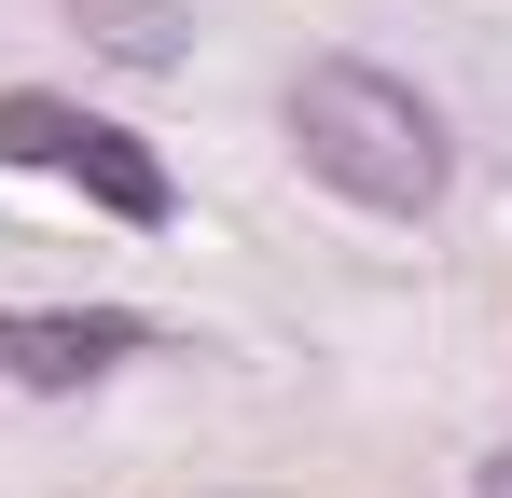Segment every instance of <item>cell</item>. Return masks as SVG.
<instances>
[{
    "mask_svg": "<svg viewBox=\"0 0 512 498\" xmlns=\"http://www.w3.org/2000/svg\"><path fill=\"white\" fill-rule=\"evenodd\" d=\"M153 332L125 319V305H0V374L14 388H84L111 360H139Z\"/></svg>",
    "mask_w": 512,
    "mask_h": 498,
    "instance_id": "3957f363",
    "label": "cell"
},
{
    "mask_svg": "<svg viewBox=\"0 0 512 498\" xmlns=\"http://www.w3.org/2000/svg\"><path fill=\"white\" fill-rule=\"evenodd\" d=\"M70 14H84L97 56H125V70H180V28H194L180 0H70Z\"/></svg>",
    "mask_w": 512,
    "mask_h": 498,
    "instance_id": "277c9868",
    "label": "cell"
},
{
    "mask_svg": "<svg viewBox=\"0 0 512 498\" xmlns=\"http://www.w3.org/2000/svg\"><path fill=\"white\" fill-rule=\"evenodd\" d=\"M0 166H56V180H84L111 222H167V166L139 153L125 125H97V111H70V97H42V83L0 97Z\"/></svg>",
    "mask_w": 512,
    "mask_h": 498,
    "instance_id": "7a4b0ae2",
    "label": "cell"
},
{
    "mask_svg": "<svg viewBox=\"0 0 512 498\" xmlns=\"http://www.w3.org/2000/svg\"><path fill=\"white\" fill-rule=\"evenodd\" d=\"M291 153L319 166L346 208H374V222H429L443 180H457L443 111L402 70H360V56H319V70L291 83Z\"/></svg>",
    "mask_w": 512,
    "mask_h": 498,
    "instance_id": "6da1fadb",
    "label": "cell"
},
{
    "mask_svg": "<svg viewBox=\"0 0 512 498\" xmlns=\"http://www.w3.org/2000/svg\"><path fill=\"white\" fill-rule=\"evenodd\" d=\"M485 498H512V457H499V471H485Z\"/></svg>",
    "mask_w": 512,
    "mask_h": 498,
    "instance_id": "5b68a950",
    "label": "cell"
}]
</instances>
